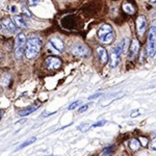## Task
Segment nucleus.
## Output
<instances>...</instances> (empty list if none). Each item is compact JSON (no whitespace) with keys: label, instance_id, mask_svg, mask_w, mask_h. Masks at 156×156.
<instances>
[{"label":"nucleus","instance_id":"obj_10","mask_svg":"<svg viewBox=\"0 0 156 156\" xmlns=\"http://www.w3.org/2000/svg\"><path fill=\"white\" fill-rule=\"evenodd\" d=\"M96 51H97V54H98V57L100 58V60H101V62L105 64V62H108V53H107L105 48L99 46V47H97Z\"/></svg>","mask_w":156,"mask_h":156},{"label":"nucleus","instance_id":"obj_25","mask_svg":"<svg viewBox=\"0 0 156 156\" xmlns=\"http://www.w3.org/2000/svg\"><path fill=\"white\" fill-rule=\"evenodd\" d=\"M78 105H79V101H76V102H74V103L71 104L70 106L68 107V109H69V110H73V109H75Z\"/></svg>","mask_w":156,"mask_h":156},{"label":"nucleus","instance_id":"obj_18","mask_svg":"<svg viewBox=\"0 0 156 156\" xmlns=\"http://www.w3.org/2000/svg\"><path fill=\"white\" fill-rule=\"evenodd\" d=\"M124 49H125V40H122V41L120 42L117 46L114 47V51L117 52L119 55H121L123 53V51H124Z\"/></svg>","mask_w":156,"mask_h":156},{"label":"nucleus","instance_id":"obj_30","mask_svg":"<svg viewBox=\"0 0 156 156\" xmlns=\"http://www.w3.org/2000/svg\"><path fill=\"white\" fill-rule=\"evenodd\" d=\"M12 12H13V13H16V12H17V8H16V6H13V8H12Z\"/></svg>","mask_w":156,"mask_h":156},{"label":"nucleus","instance_id":"obj_16","mask_svg":"<svg viewBox=\"0 0 156 156\" xmlns=\"http://www.w3.org/2000/svg\"><path fill=\"white\" fill-rule=\"evenodd\" d=\"M14 21H15V24L19 27H26V23L24 21L23 17H21L19 15L14 16Z\"/></svg>","mask_w":156,"mask_h":156},{"label":"nucleus","instance_id":"obj_23","mask_svg":"<svg viewBox=\"0 0 156 156\" xmlns=\"http://www.w3.org/2000/svg\"><path fill=\"white\" fill-rule=\"evenodd\" d=\"M22 13H23L24 15L27 16V17H31V16H32L30 12H29V10L26 8V6H22Z\"/></svg>","mask_w":156,"mask_h":156},{"label":"nucleus","instance_id":"obj_2","mask_svg":"<svg viewBox=\"0 0 156 156\" xmlns=\"http://www.w3.org/2000/svg\"><path fill=\"white\" fill-rule=\"evenodd\" d=\"M26 36L24 34H19L16 36L15 40V56L17 60H21L23 54L25 53V47H26Z\"/></svg>","mask_w":156,"mask_h":156},{"label":"nucleus","instance_id":"obj_8","mask_svg":"<svg viewBox=\"0 0 156 156\" xmlns=\"http://www.w3.org/2000/svg\"><path fill=\"white\" fill-rule=\"evenodd\" d=\"M50 43H51V45L54 47L57 51L62 52L65 50V43L62 42V39L57 38V36H52L51 39H50Z\"/></svg>","mask_w":156,"mask_h":156},{"label":"nucleus","instance_id":"obj_33","mask_svg":"<svg viewBox=\"0 0 156 156\" xmlns=\"http://www.w3.org/2000/svg\"><path fill=\"white\" fill-rule=\"evenodd\" d=\"M152 26H155V27H156V20H154V22H153V25H152Z\"/></svg>","mask_w":156,"mask_h":156},{"label":"nucleus","instance_id":"obj_27","mask_svg":"<svg viewBox=\"0 0 156 156\" xmlns=\"http://www.w3.org/2000/svg\"><path fill=\"white\" fill-rule=\"evenodd\" d=\"M88 104H84L83 106H81L80 108L78 109V112H84L86 110H88Z\"/></svg>","mask_w":156,"mask_h":156},{"label":"nucleus","instance_id":"obj_9","mask_svg":"<svg viewBox=\"0 0 156 156\" xmlns=\"http://www.w3.org/2000/svg\"><path fill=\"white\" fill-rule=\"evenodd\" d=\"M112 31H114V29H112V27L109 25V24H104V25H102L101 27L99 28L97 34H98L99 39H102L103 36H105L106 34H110V32H112Z\"/></svg>","mask_w":156,"mask_h":156},{"label":"nucleus","instance_id":"obj_26","mask_svg":"<svg viewBox=\"0 0 156 156\" xmlns=\"http://www.w3.org/2000/svg\"><path fill=\"white\" fill-rule=\"evenodd\" d=\"M150 148L152 149V150H153V151H156V138H154L153 140H151Z\"/></svg>","mask_w":156,"mask_h":156},{"label":"nucleus","instance_id":"obj_29","mask_svg":"<svg viewBox=\"0 0 156 156\" xmlns=\"http://www.w3.org/2000/svg\"><path fill=\"white\" fill-rule=\"evenodd\" d=\"M41 0H29V5H36Z\"/></svg>","mask_w":156,"mask_h":156},{"label":"nucleus","instance_id":"obj_31","mask_svg":"<svg viewBox=\"0 0 156 156\" xmlns=\"http://www.w3.org/2000/svg\"><path fill=\"white\" fill-rule=\"evenodd\" d=\"M150 3H152V4H156V0H150Z\"/></svg>","mask_w":156,"mask_h":156},{"label":"nucleus","instance_id":"obj_22","mask_svg":"<svg viewBox=\"0 0 156 156\" xmlns=\"http://www.w3.org/2000/svg\"><path fill=\"white\" fill-rule=\"evenodd\" d=\"M140 114V110H138V109H134V110H132V112H130V117H131V118H136V117H138Z\"/></svg>","mask_w":156,"mask_h":156},{"label":"nucleus","instance_id":"obj_6","mask_svg":"<svg viewBox=\"0 0 156 156\" xmlns=\"http://www.w3.org/2000/svg\"><path fill=\"white\" fill-rule=\"evenodd\" d=\"M138 53H140V42L138 41V39H133L129 48V56H128L129 60H134L138 57Z\"/></svg>","mask_w":156,"mask_h":156},{"label":"nucleus","instance_id":"obj_4","mask_svg":"<svg viewBox=\"0 0 156 156\" xmlns=\"http://www.w3.org/2000/svg\"><path fill=\"white\" fill-rule=\"evenodd\" d=\"M70 52L74 56L82 57V58H86L91 55V51L88 49V47L83 44H76L71 46Z\"/></svg>","mask_w":156,"mask_h":156},{"label":"nucleus","instance_id":"obj_21","mask_svg":"<svg viewBox=\"0 0 156 156\" xmlns=\"http://www.w3.org/2000/svg\"><path fill=\"white\" fill-rule=\"evenodd\" d=\"M6 77H8V75H4V79H1V83H2L4 86H8V83H10V76L8 78V79H6Z\"/></svg>","mask_w":156,"mask_h":156},{"label":"nucleus","instance_id":"obj_3","mask_svg":"<svg viewBox=\"0 0 156 156\" xmlns=\"http://www.w3.org/2000/svg\"><path fill=\"white\" fill-rule=\"evenodd\" d=\"M147 53L149 57H154L156 53V27L151 26L148 34V44H147Z\"/></svg>","mask_w":156,"mask_h":156},{"label":"nucleus","instance_id":"obj_32","mask_svg":"<svg viewBox=\"0 0 156 156\" xmlns=\"http://www.w3.org/2000/svg\"><path fill=\"white\" fill-rule=\"evenodd\" d=\"M2 58H3V55L0 53V62H1V60H2Z\"/></svg>","mask_w":156,"mask_h":156},{"label":"nucleus","instance_id":"obj_19","mask_svg":"<svg viewBox=\"0 0 156 156\" xmlns=\"http://www.w3.org/2000/svg\"><path fill=\"white\" fill-rule=\"evenodd\" d=\"M36 140V138H31L30 140H26L25 143H23V144H21L20 146L18 147V150H20V149H22V148H25V147H27V146H29V145H31L32 143H34Z\"/></svg>","mask_w":156,"mask_h":156},{"label":"nucleus","instance_id":"obj_15","mask_svg":"<svg viewBox=\"0 0 156 156\" xmlns=\"http://www.w3.org/2000/svg\"><path fill=\"white\" fill-rule=\"evenodd\" d=\"M122 8H123V10H124L125 13L129 14V15H132V14H134V12H135L134 6H133V5L131 4V3H129V2L124 3Z\"/></svg>","mask_w":156,"mask_h":156},{"label":"nucleus","instance_id":"obj_1","mask_svg":"<svg viewBox=\"0 0 156 156\" xmlns=\"http://www.w3.org/2000/svg\"><path fill=\"white\" fill-rule=\"evenodd\" d=\"M42 48V40L38 36H32L29 38L26 41V47H25V57L27 60H34L38 56Z\"/></svg>","mask_w":156,"mask_h":156},{"label":"nucleus","instance_id":"obj_34","mask_svg":"<svg viewBox=\"0 0 156 156\" xmlns=\"http://www.w3.org/2000/svg\"><path fill=\"white\" fill-rule=\"evenodd\" d=\"M1 28H2V24L0 23V29H1Z\"/></svg>","mask_w":156,"mask_h":156},{"label":"nucleus","instance_id":"obj_24","mask_svg":"<svg viewBox=\"0 0 156 156\" xmlns=\"http://www.w3.org/2000/svg\"><path fill=\"white\" fill-rule=\"evenodd\" d=\"M104 124H106V121H105V120H102V121H100V122L95 123L92 127H101V126H103Z\"/></svg>","mask_w":156,"mask_h":156},{"label":"nucleus","instance_id":"obj_14","mask_svg":"<svg viewBox=\"0 0 156 156\" xmlns=\"http://www.w3.org/2000/svg\"><path fill=\"white\" fill-rule=\"evenodd\" d=\"M120 56H121V55L118 54L117 52H114V51L112 52V55H110V66H112V68L118 66V64H119L120 62Z\"/></svg>","mask_w":156,"mask_h":156},{"label":"nucleus","instance_id":"obj_28","mask_svg":"<svg viewBox=\"0 0 156 156\" xmlns=\"http://www.w3.org/2000/svg\"><path fill=\"white\" fill-rule=\"evenodd\" d=\"M101 95H102V93H97V94H95V95H93V96L90 97L88 100H93V99H95V98H98V97H100Z\"/></svg>","mask_w":156,"mask_h":156},{"label":"nucleus","instance_id":"obj_17","mask_svg":"<svg viewBox=\"0 0 156 156\" xmlns=\"http://www.w3.org/2000/svg\"><path fill=\"white\" fill-rule=\"evenodd\" d=\"M129 147L132 151H138L140 147V142L136 138H132L129 142Z\"/></svg>","mask_w":156,"mask_h":156},{"label":"nucleus","instance_id":"obj_11","mask_svg":"<svg viewBox=\"0 0 156 156\" xmlns=\"http://www.w3.org/2000/svg\"><path fill=\"white\" fill-rule=\"evenodd\" d=\"M2 25L5 26V28L8 29L10 32H15L16 30V25L13 21L10 20V18H4L2 19Z\"/></svg>","mask_w":156,"mask_h":156},{"label":"nucleus","instance_id":"obj_7","mask_svg":"<svg viewBox=\"0 0 156 156\" xmlns=\"http://www.w3.org/2000/svg\"><path fill=\"white\" fill-rule=\"evenodd\" d=\"M147 25H148V22H147V19L144 15H140V17H138L136 19V30H138V34L143 36L144 34L147 30Z\"/></svg>","mask_w":156,"mask_h":156},{"label":"nucleus","instance_id":"obj_12","mask_svg":"<svg viewBox=\"0 0 156 156\" xmlns=\"http://www.w3.org/2000/svg\"><path fill=\"white\" fill-rule=\"evenodd\" d=\"M36 109H38V106H36V105L29 106V107H27V108H24V109H22V110H20V112H18V114L20 117H25L27 114H30L31 112H36Z\"/></svg>","mask_w":156,"mask_h":156},{"label":"nucleus","instance_id":"obj_5","mask_svg":"<svg viewBox=\"0 0 156 156\" xmlns=\"http://www.w3.org/2000/svg\"><path fill=\"white\" fill-rule=\"evenodd\" d=\"M45 65L50 70H56L62 67V60L57 56H49L45 60Z\"/></svg>","mask_w":156,"mask_h":156},{"label":"nucleus","instance_id":"obj_20","mask_svg":"<svg viewBox=\"0 0 156 156\" xmlns=\"http://www.w3.org/2000/svg\"><path fill=\"white\" fill-rule=\"evenodd\" d=\"M114 153V146H110V147H107L105 150L103 151L101 156H112Z\"/></svg>","mask_w":156,"mask_h":156},{"label":"nucleus","instance_id":"obj_35","mask_svg":"<svg viewBox=\"0 0 156 156\" xmlns=\"http://www.w3.org/2000/svg\"><path fill=\"white\" fill-rule=\"evenodd\" d=\"M49 156H53V155H49Z\"/></svg>","mask_w":156,"mask_h":156},{"label":"nucleus","instance_id":"obj_13","mask_svg":"<svg viewBox=\"0 0 156 156\" xmlns=\"http://www.w3.org/2000/svg\"><path fill=\"white\" fill-rule=\"evenodd\" d=\"M114 38H116V36H114V31H112V32H110V34H106V36H103V38H102V39H100V40H101V43H102V44H104V45H109V44H112V42H114Z\"/></svg>","mask_w":156,"mask_h":156}]
</instances>
